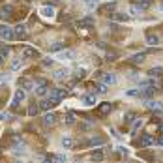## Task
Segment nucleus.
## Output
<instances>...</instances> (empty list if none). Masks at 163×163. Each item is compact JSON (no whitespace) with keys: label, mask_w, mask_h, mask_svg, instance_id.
Instances as JSON below:
<instances>
[{"label":"nucleus","mask_w":163,"mask_h":163,"mask_svg":"<svg viewBox=\"0 0 163 163\" xmlns=\"http://www.w3.org/2000/svg\"><path fill=\"white\" fill-rule=\"evenodd\" d=\"M118 150H120V154H128V148H124V146H118Z\"/></svg>","instance_id":"obj_44"},{"label":"nucleus","mask_w":163,"mask_h":163,"mask_svg":"<svg viewBox=\"0 0 163 163\" xmlns=\"http://www.w3.org/2000/svg\"><path fill=\"white\" fill-rule=\"evenodd\" d=\"M22 88H25L26 92H30V90H34V81H30V79H21V83H19Z\"/></svg>","instance_id":"obj_15"},{"label":"nucleus","mask_w":163,"mask_h":163,"mask_svg":"<svg viewBox=\"0 0 163 163\" xmlns=\"http://www.w3.org/2000/svg\"><path fill=\"white\" fill-rule=\"evenodd\" d=\"M64 122H66L67 126H73V124H75V116H73V112H67V114L64 116Z\"/></svg>","instance_id":"obj_26"},{"label":"nucleus","mask_w":163,"mask_h":163,"mask_svg":"<svg viewBox=\"0 0 163 163\" xmlns=\"http://www.w3.org/2000/svg\"><path fill=\"white\" fill-rule=\"evenodd\" d=\"M21 66H22V58H17V60H15V62L11 64V69H13V71H15V69H19Z\"/></svg>","instance_id":"obj_35"},{"label":"nucleus","mask_w":163,"mask_h":163,"mask_svg":"<svg viewBox=\"0 0 163 163\" xmlns=\"http://www.w3.org/2000/svg\"><path fill=\"white\" fill-rule=\"evenodd\" d=\"M84 77H86V69L79 67V69H77V73H75V79H84Z\"/></svg>","instance_id":"obj_33"},{"label":"nucleus","mask_w":163,"mask_h":163,"mask_svg":"<svg viewBox=\"0 0 163 163\" xmlns=\"http://www.w3.org/2000/svg\"><path fill=\"white\" fill-rule=\"evenodd\" d=\"M53 64H55V60H49V58H45V60H43V66H45V67H51Z\"/></svg>","instance_id":"obj_42"},{"label":"nucleus","mask_w":163,"mask_h":163,"mask_svg":"<svg viewBox=\"0 0 163 163\" xmlns=\"http://www.w3.org/2000/svg\"><path fill=\"white\" fill-rule=\"evenodd\" d=\"M83 2H84L86 6H90V8H96V4L100 2V0H83Z\"/></svg>","instance_id":"obj_37"},{"label":"nucleus","mask_w":163,"mask_h":163,"mask_svg":"<svg viewBox=\"0 0 163 163\" xmlns=\"http://www.w3.org/2000/svg\"><path fill=\"white\" fill-rule=\"evenodd\" d=\"M133 120H135V112H128V114H126V122L131 124Z\"/></svg>","instance_id":"obj_38"},{"label":"nucleus","mask_w":163,"mask_h":163,"mask_svg":"<svg viewBox=\"0 0 163 163\" xmlns=\"http://www.w3.org/2000/svg\"><path fill=\"white\" fill-rule=\"evenodd\" d=\"M39 13H41L43 17H53V15H55V10H53L51 6H43V8L39 10Z\"/></svg>","instance_id":"obj_18"},{"label":"nucleus","mask_w":163,"mask_h":163,"mask_svg":"<svg viewBox=\"0 0 163 163\" xmlns=\"http://www.w3.org/2000/svg\"><path fill=\"white\" fill-rule=\"evenodd\" d=\"M21 55H22V58H39V51L34 47H28V45H25L21 49Z\"/></svg>","instance_id":"obj_2"},{"label":"nucleus","mask_w":163,"mask_h":163,"mask_svg":"<svg viewBox=\"0 0 163 163\" xmlns=\"http://www.w3.org/2000/svg\"><path fill=\"white\" fill-rule=\"evenodd\" d=\"M114 10H116V2H111V4H107V6H103V8H101V11H103V13H109V11L112 13Z\"/></svg>","instance_id":"obj_27"},{"label":"nucleus","mask_w":163,"mask_h":163,"mask_svg":"<svg viewBox=\"0 0 163 163\" xmlns=\"http://www.w3.org/2000/svg\"><path fill=\"white\" fill-rule=\"evenodd\" d=\"M58 103H60V101H56V100H51V98H49V100H41V101L38 103V107H39V109H43V111H49V109L56 107Z\"/></svg>","instance_id":"obj_5"},{"label":"nucleus","mask_w":163,"mask_h":163,"mask_svg":"<svg viewBox=\"0 0 163 163\" xmlns=\"http://www.w3.org/2000/svg\"><path fill=\"white\" fill-rule=\"evenodd\" d=\"M34 90H36V94H38L39 98H43V96L49 92V84H39V86H34Z\"/></svg>","instance_id":"obj_13"},{"label":"nucleus","mask_w":163,"mask_h":163,"mask_svg":"<svg viewBox=\"0 0 163 163\" xmlns=\"http://www.w3.org/2000/svg\"><path fill=\"white\" fill-rule=\"evenodd\" d=\"M0 154H2V148H0Z\"/></svg>","instance_id":"obj_46"},{"label":"nucleus","mask_w":163,"mask_h":163,"mask_svg":"<svg viewBox=\"0 0 163 163\" xmlns=\"http://www.w3.org/2000/svg\"><path fill=\"white\" fill-rule=\"evenodd\" d=\"M62 146H64V148H73V146H75V141H73L71 137H64V139H62Z\"/></svg>","instance_id":"obj_21"},{"label":"nucleus","mask_w":163,"mask_h":163,"mask_svg":"<svg viewBox=\"0 0 163 163\" xmlns=\"http://www.w3.org/2000/svg\"><path fill=\"white\" fill-rule=\"evenodd\" d=\"M47 94H49V98H51V100L62 101V100L67 96V90H66V88H51V90L47 92Z\"/></svg>","instance_id":"obj_1"},{"label":"nucleus","mask_w":163,"mask_h":163,"mask_svg":"<svg viewBox=\"0 0 163 163\" xmlns=\"http://www.w3.org/2000/svg\"><path fill=\"white\" fill-rule=\"evenodd\" d=\"M126 96H129V98H133V96H139V90H128V92H126Z\"/></svg>","instance_id":"obj_41"},{"label":"nucleus","mask_w":163,"mask_h":163,"mask_svg":"<svg viewBox=\"0 0 163 163\" xmlns=\"http://www.w3.org/2000/svg\"><path fill=\"white\" fill-rule=\"evenodd\" d=\"M152 143H154V137L150 133H143L141 139H139V146H141V148H148Z\"/></svg>","instance_id":"obj_4"},{"label":"nucleus","mask_w":163,"mask_h":163,"mask_svg":"<svg viewBox=\"0 0 163 163\" xmlns=\"http://www.w3.org/2000/svg\"><path fill=\"white\" fill-rule=\"evenodd\" d=\"M22 100H25V90H21V88H19V90L15 92V96H13V101H11V109H13V111H17V107H19V103H21Z\"/></svg>","instance_id":"obj_6"},{"label":"nucleus","mask_w":163,"mask_h":163,"mask_svg":"<svg viewBox=\"0 0 163 163\" xmlns=\"http://www.w3.org/2000/svg\"><path fill=\"white\" fill-rule=\"evenodd\" d=\"M62 49H66V43H64V41H56V43L51 45V53H58V51H62Z\"/></svg>","instance_id":"obj_20"},{"label":"nucleus","mask_w":163,"mask_h":163,"mask_svg":"<svg viewBox=\"0 0 163 163\" xmlns=\"http://www.w3.org/2000/svg\"><path fill=\"white\" fill-rule=\"evenodd\" d=\"M56 124V114L55 112H47L43 116V126L45 128H51V126H55Z\"/></svg>","instance_id":"obj_9"},{"label":"nucleus","mask_w":163,"mask_h":163,"mask_svg":"<svg viewBox=\"0 0 163 163\" xmlns=\"http://www.w3.org/2000/svg\"><path fill=\"white\" fill-rule=\"evenodd\" d=\"M90 159H92V161H101V159H103V152H101V150H92Z\"/></svg>","instance_id":"obj_22"},{"label":"nucleus","mask_w":163,"mask_h":163,"mask_svg":"<svg viewBox=\"0 0 163 163\" xmlns=\"http://www.w3.org/2000/svg\"><path fill=\"white\" fill-rule=\"evenodd\" d=\"M11 11H13V8L11 6H2V8H0V17H10L11 15Z\"/></svg>","instance_id":"obj_24"},{"label":"nucleus","mask_w":163,"mask_h":163,"mask_svg":"<svg viewBox=\"0 0 163 163\" xmlns=\"http://www.w3.org/2000/svg\"><path fill=\"white\" fill-rule=\"evenodd\" d=\"M116 83V75L114 73H105L103 75V84H114Z\"/></svg>","instance_id":"obj_19"},{"label":"nucleus","mask_w":163,"mask_h":163,"mask_svg":"<svg viewBox=\"0 0 163 163\" xmlns=\"http://www.w3.org/2000/svg\"><path fill=\"white\" fill-rule=\"evenodd\" d=\"M103 143H105V139H103V137H96V135H94V137H90L88 141H86L88 146H101Z\"/></svg>","instance_id":"obj_11"},{"label":"nucleus","mask_w":163,"mask_h":163,"mask_svg":"<svg viewBox=\"0 0 163 163\" xmlns=\"http://www.w3.org/2000/svg\"><path fill=\"white\" fill-rule=\"evenodd\" d=\"M75 56H77V53L71 51V49H62V51H58V58L60 60H73Z\"/></svg>","instance_id":"obj_7"},{"label":"nucleus","mask_w":163,"mask_h":163,"mask_svg":"<svg viewBox=\"0 0 163 163\" xmlns=\"http://www.w3.org/2000/svg\"><path fill=\"white\" fill-rule=\"evenodd\" d=\"M146 107H148V109H154V111H157V112H161V103H159V101L148 100V101H146Z\"/></svg>","instance_id":"obj_23"},{"label":"nucleus","mask_w":163,"mask_h":163,"mask_svg":"<svg viewBox=\"0 0 163 163\" xmlns=\"http://www.w3.org/2000/svg\"><path fill=\"white\" fill-rule=\"evenodd\" d=\"M146 43L152 45V47H154V45H159V36H156V34H148V36H146Z\"/></svg>","instance_id":"obj_17"},{"label":"nucleus","mask_w":163,"mask_h":163,"mask_svg":"<svg viewBox=\"0 0 163 163\" xmlns=\"http://www.w3.org/2000/svg\"><path fill=\"white\" fill-rule=\"evenodd\" d=\"M10 55V47H0V56H8Z\"/></svg>","instance_id":"obj_40"},{"label":"nucleus","mask_w":163,"mask_h":163,"mask_svg":"<svg viewBox=\"0 0 163 163\" xmlns=\"http://www.w3.org/2000/svg\"><path fill=\"white\" fill-rule=\"evenodd\" d=\"M83 103L88 105V107H90V105H96V103H98V101H96V94H88V96H84V98H83Z\"/></svg>","instance_id":"obj_16"},{"label":"nucleus","mask_w":163,"mask_h":163,"mask_svg":"<svg viewBox=\"0 0 163 163\" xmlns=\"http://www.w3.org/2000/svg\"><path fill=\"white\" fill-rule=\"evenodd\" d=\"M92 25H94V19H92V17H86V19H83L79 22V26H92Z\"/></svg>","instance_id":"obj_29"},{"label":"nucleus","mask_w":163,"mask_h":163,"mask_svg":"<svg viewBox=\"0 0 163 163\" xmlns=\"http://www.w3.org/2000/svg\"><path fill=\"white\" fill-rule=\"evenodd\" d=\"M67 75H69L67 69H56L55 71V79L56 81H64V79H67Z\"/></svg>","instance_id":"obj_14"},{"label":"nucleus","mask_w":163,"mask_h":163,"mask_svg":"<svg viewBox=\"0 0 163 163\" xmlns=\"http://www.w3.org/2000/svg\"><path fill=\"white\" fill-rule=\"evenodd\" d=\"M148 75H152V77H161V67L157 66V67L150 69V73H148Z\"/></svg>","instance_id":"obj_32"},{"label":"nucleus","mask_w":163,"mask_h":163,"mask_svg":"<svg viewBox=\"0 0 163 163\" xmlns=\"http://www.w3.org/2000/svg\"><path fill=\"white\" fill-rule=\"evenodd\" d=\"M141 126H143V120H141V118H137V120L133 122V126H131V133H135V131H137L139 128H141Z\"/></svg>","instance_id":"obj_31"},{"label":"nucleus","mask_w":163,"mask_h":163,"mask_svg":"<svg viewBox=\"0 0 163 163\" xmlns=\"http://www.w3.org/2000/svg\"><path fill=\"white\" fill-rule=\"evenodd\" d=\"M98 94H105V92H107V84H98Z\"/></svg>","instance_id":"obj_39"},{"label":"nucleus","mask_w":163,"mask_h":163,"mask_svg":"<svg viewBox=\"0 0 163 163\" xmlns=\"http://www.w3.org/2000/svg\"><path fill=\"white\" fill-rule=\"evenodd\" d=\"M112 17H114V19H116V21H122V22H124V21H128V19H129V17H128V15H124V13H116V11H112Z\"/></svg>","instance_id":"obj_30"},{"label":"nucleus","mask_w":163,"mask_h":163,"mask_svg":"<svg viewBox=\"0 0 163 163\" xmlns=\"http://www.w3.org/2000/svg\"><path fill=\"white\" fill-rule=\"evenodd\" d=\"M39 112V107H38V103H32L30 107H28V116H36Z\"/></svg>","instance_id":"obj_28"},{"label":"nucleus","mask_w":163,"mask_h":163,"mask_svg":"<svg viewBox=\"0 0 163 163\" xmlns=\"http://www.w3.org/2000/svg\"><path fill=\"white\" fill-rule=\"evenodd\" d=\"M111 111H112V103H109V101H105V103L98 105V109H96V112H98L100 116H105V114H109Z\"/></svg>","instance_id":"obj_8"},{"label":"nucleus","mask_w":163,"mask_h":163,"mask_svg":"<svg viewBox=\"0 0 163 163\" xmlns=\"http://www.w3.org/2000/svg\"><path fill=\"white\" fill-rule=\"evenodd\" d=\"M13 36H15L17 39H26V38H28L26 26H25V25H17V26L13 28Z\"/></svg>","instance_id":"obj_3"},{"label":"nucleus","mask_w":163,"mask_h":163,"mask_svg":"<svg viewBox=\"0 0 163 163\" xmlns=\"http://www.w3.org/2000/svg\"><path fill=\"white\" fill-rule=\"evenodd\" d=\"M141 11H145V10H148L150 6H152V0H137V2H133Z\"/></svg>","instance_id":"obj_12"},{"label":"nucleus","mask_w":163,"mask_h":163,"mask_svg":"<svg viewBox=\"0 0 163 163\" xmlns=\"http://www.w3.org/2000/svg\"><path fill=\"white\" fill-rule=\"evenodd\" d=\"M131 62H133V64H143V62H145V53L133 55V56H131Z\"/></svg>","instance_id":"obj_25"},{"label":"nucleus","mask_w":163,"mask_h":163,"mask_svg":"<svg viewBox=\"0 0 163 163\" xmlns=\"http://www.w3.org/2000/svg\"><path fill=\"white\" fill-rule=\"evenodd\" d=\"M129 13H131V15H141L143 11H141V10H139V8H137L135 4H131V6H129Z\"/></svg>","instance_id":"obj_34"},{"label":"nucleus","mask_w":163,"mask_h":163,"mask_svg":"<svg viewBox=\"0 0 163 163\" xmlns=\"http://www.w3.org/2000/svg\"><path fill=\"white\" fill-rule=\"evenodd\" d=\"M39 84H49V81H47V79H41V77H38V79L34 81V86H39Z\"/></svg>","instance_id":"obj_36"},{"label":"nucleus","mask_w":163,"mask_h":163,"mask_svg":"<svg viewBox=\"0 0 163 163\" xmlns=\"http://www.w3.org/2000/svg\"><path fill=\"white\" fill-rule=\"evenodd\" d=\"M4 64V56H0V66H2Z\"/></svg>","instance_id":"obj_45"},{"label":"nucleus","mask_w":163,"mask_h":163,"mask_svg":"<svg viewBox=\"0 0 163 163\" xmlns=\"http://www.w3.org/2000/svg\"><path fill=\"white\" fill-rule=\"evenodd\" d=\"M11 116H10V112H0V120H10Z\"/></svg>","instance_id":"obj_43"},{"label":"nucleus","mask_w":163,"mask_h":163,"mask_svg":"<svg viewBox=\"0 0 163 163\" xmlns=\"http://www.w3.org/2000/svg\"><path fill=\"white\" fill-rule=\"evenodd\" d=\"M0 38L2 39H13L15 36H13V28H10V26H0Z\"/></svg>","instance_id":"obj_10"}]
</instances>
